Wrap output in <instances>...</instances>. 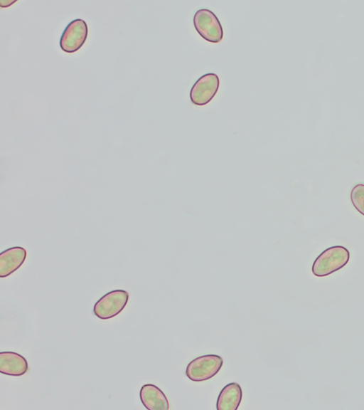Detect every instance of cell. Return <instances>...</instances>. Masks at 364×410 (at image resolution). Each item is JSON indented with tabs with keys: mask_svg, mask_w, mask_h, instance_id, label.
Instances as JSON below:
<instances>
[{
	"mask_svg": "<svg viewBox=\"0 0 364 410\" xmlns=\"http://www.w3.org/2000/svg\"><path fill=\"white\" fill-rule=\"evenodd\" d=\"M129 293L124 290H112L104 295L95 304L94 314L101 320L111 319L126 307Z\"/></svg>",
	"mask_w": 364,
	"mask_h": 410,
	"instance_id": "cell-3",
	"label": "cell"
},
{
	"mask_svg": "<svg viewBox=\"0 0 364 410\" xmlns=\"http://www.w3.org/2000/svg\"><path fill=\"white\" fill-rule=\"evenodd\" d=\"M220 85L219 77L214 73L200 76L190 91L191 102L197 105L208 103L217 93Z\"/></svg>",
	"mask_w": 364,
	"mask_h": 410,
	"instance_id": "cell-6",
	"label": "cell"
},
{
	"mask_svg": "<svg viewBox=\"0 0 364 410\" xmlns=\"http://www.w3.org/2000/svg\"><path fill=\"white\" fill-rule=\"evenodd\" d=\"M88 33L86 22L77 19L68 23L60 39V46L65 53H74L85 43Z\"/></svg>",
	"mask_w": 364,
	"mask_h": 410,
	"instance_id": "cell-5",
	"label": "cell"
},
{
	"mask_svg": "<svg viewBox=\"0 0 364 410\" xmlns=\"http://www.w3.org/2000/svg\"><path fill=\"white\" fill-rule=\"evenodd\" d=\"M350 199L354 208L364 216V184L358 183L353 186Z\"/></svg>",
	"mask_w": 364,
	"mask_h": 410,
	"instance_id": "cell-11",
	"label": "cell"
},
{
	"mask_svg": "<svg viewBox=\"0 0 364 410\" xmlns=\"http://www.w3.org/2000/svg\"><path fill=\"white\" fill-rule=\"evenodd\" d=\"M349 251L342 246H334L324 250L314 261L312 273L315 276H327L343 268L349 261Z\"/></svg>",
	"mask_w": 364,
	"mask_h": 410,
	"instance_id": "cell-1",
	"label": "cell"
},
{
	"mask_svg": "<svg viewBox=\"0 0 364 410\" xmlns=\"http://www.w3.org/2000/svg\"><path fill=\"white\" fill-rule=\"evenodd\" d=\"M26 250L21 246L9 248L0 253V277L5 278L18 270L26 258Z\"/></svg>",
	"mask_w": 364,
	"mask_h": 410,
	"instance_id": "cell-7",
	"label": "cell"
},
{
	"mask_svg": "<svg viewBox=\"0 0 364 410\" xmlns=\"http://www.w3.org/2000/svg\"><path fill=\"white\" fill-rule=\"evenodd\" d=\"M242 399V390L239 384L232 382L220 391L217 402V410H237Z\"/></svg>",
	"mask_w": 364,
	"mask_h": 410,
	"instance_id": "cell-10",
	"label": "cell"
},
{
	"mask_svg": "<svg viewBox=\"0 0 364 410\" xmlns=\"http://www.w3.org/2000/svg\"><path fill=\"white\" fill-rule=\"evenodd\" d=\"M139 397L142 404L149 410H168L169 402L161 389L152 384L141 387Z\"/></svg>",
	"mask_w": 364,
	"mask_h": 410,
	"instance_id": "cell-8",
	"label": "cell"
},
{
	"mask_svg": "<svg viewBox=\"0 0 364 410\" xmlns=\"http://www.w3.org/2000/svg\"><path fill=\"white\" fill-rule=\"evenodd\" d=\"M223 364L217 354H205L191 360L186 369V375L193 382H203L215 376Z\"/></svg>",
	"mask_w": 364,
	"mask_h": 410,
	"instance_id": "cell-2",
	"label": "cell"
},
{
	"mask_svg": "<svg viewBox=\"0 0 364 410\" xmlns=\"http://www.w3.org/2000/svg\"><path fill=\"white\" fill-rule=\"evenodd\" d=\"M193 24L199 35L207 41L218 43L223 37V30L219 19L208 9H200L195 13Z\"/></svg>",
	"mask_w": 364,
	"mask_h": 410,
	"instance_id": "cell-4",
	"label": "cell"
},
{
	"mask_svg": "<svg viewBox=\"0 0 364 410\" xmlns=\"http://www.w3.org/2000/svg\"><path fill=\"white\" fill-rule=\"evenodd\" d=\"M28 370L24 357L14 352H0V372L14 377L22 376Z\"/></svg>",
	"mask_w": 364,
	"mask_h": 410,
	"instance_id": "cell-9",
	"label": "cell"
}]
</instances>
